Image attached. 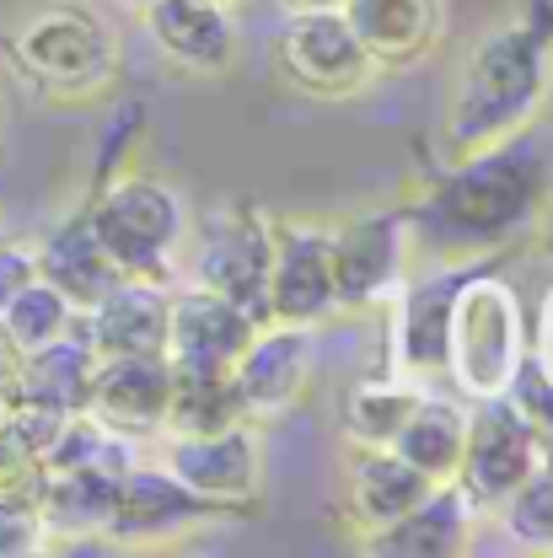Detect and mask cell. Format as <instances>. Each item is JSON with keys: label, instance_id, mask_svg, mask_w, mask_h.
I'll use <instances>...</instances> for the list:
<instances>
[{"label": "cell", "instance_id": "obj_1", "mask_svg": "<svg viewBox=\"0 0 553 558\" xmlns=\"http://www.w3.org/2000/svg\"><path fill=\"white\" fill-rule=\"evenodd\" d=\"M553 194V150L532 130L452 156L404 199L414 264H473L510 253L532 236V220Z\"/></svg>", "mask_w": 553, "mask_h": 558}, {"label": "cell", "instance_id": "obj_2", "mask_svg": "<svg viewBox=\"0 0 553 558\" xmlns=\"http://www.w3.org/2000/svg\"><path fill=\"white\" fill-rule=\"evenodd\" d=\"M553 97V22L516 16L484 33L452 81L446 97V156H468L532 130Z\"/></svg>", "mask_w": 553, "mask_h": 558}, {"label": "cell", "instance_id": "obj_3", "mask_svg": "<svg viewBox=\"0 0 553 558\" xmlns=\"http://www.w3.org/2000/svg\"><path fill=\"white\" fill-rule=\"evenodd\" d=\"M5 60L44 102L86 108L113 97L124 70V38L92 0H44L5 33Z\"/></svg>", "mask_w": 553, "mask_h": 558}, {"label": "cell", "instance_id": "obj_4", "mask_svg": "<svg viewBox=\"0 0 553 558\" xmlns=\"http://www.w3.org/2000/svg\"><path fill=\"white\" fill-rule=\"evenodd\" d=\"M81 209L119 275L156 279V284L183 279V247H189L194 226H189L183 194L167 178H156L145 167L103 172L92 183V194L81 199Z\"/></svg>", "mask_w": 553, "mask_h": 558}, {"label": "cell", "instance_id": "obj_5", "mask_svg": "<svg viewBox=\"0 0 553 558\" xmlns=\"http://www.w3.org/2000/svg\"><path fill=\"white\" fill-rule=\"evenodd\" d=\"M532 349V323L521 306V290L500 275L494 264H484L479 275H468V284L452 301V328H446V371L441 381L462 398H500L510 392L521 360Z\"/></svg>", "mask_w": 553, "mask_h": 558}, {"label": "cell", "instance_id": "obj_6", "mask_svg": "<svg viewBox=\"0 0 553 558\" xmlns=\"http://www.w3.org/2000/svg\"><path fill=\"white\" fill-rule=\"evenodd\" d=\"M189 279L237 301L259 323H269V258H275V215L248 199L209 209L200 236L189 231Z\"/></svg>", "mask_w": 553, "mask_h": 558}, {"label": "cell", "instance_id": "obj_7", "mask_svg": "<svg viewBox=\"0 0 553 558\" xmlns=\"http://www.w3.org/2000/svg\"><path fill=\"white\" fill-rule=\"evenodd\" d=\"M242 510L220 505V499H205L183 478H172L161 462H135L124 468L119 478V494H113V510L103 521V537L130 554V548H167V543H183V537H200L215 521H237Z\"/></svg>", "mask_w": 553, "mask_h": 558}, {"label": "cell", "instance_id": "obj_8", "mask_svg": "<svg viewBox=\"0 0 553 558\" xmlns=\"http://www.w3.org/2000/svg\"><path fill=\"white\" fill-rule=\"evenodd\" d=\"M494 258H473V264H414L409 279L393 290L387 312V371L409 376L419 387L441 381L446 371V328H452V301L468 284V275H479Z\"/></svg>", "mask_w": 553, "mask_h": 558}, {"label": "cell", "instance_id": "obj_9", "mask_svg": "<svg viewBox=\"0 0 553 558\" xmlns=\"http://www.w3.org/2000/svg\"><path fill=\"white\" fill-rule=\"evenodd\" d=\"M275 65L301 97H317V102H349L382 75L360 49L345 11H285Z\"/></svg>", "mask_w": 553, "mask_h": 558}, {"label": "cell", "instance_id": "obj_10", "mask_svg": "<svg viewBox=\"0 0 553 558\" xmlns=\"http://www.w3.org/2000/svg\"><path fill=\"white\" fill-rule=\"evenodd\" d=\"M334 231V290L339 312H376L393 301V290L414 269L409 215L404 205L360 209L328 226Z\"/></svg>", "mask_w": 553, "mask_h": 558}, {"label": "cell", "instance_id": "obj_11", "mask_svg": "<svg viewBox=\"0 0 553 558\" xmlns=\"http://www.w3.org/2000/svg\"><path fill=\"white\" fill-rule=\"evenodd\" d=\"M538 468V424L516 409L510 392L468 403V429H462V457H457V488L494 510L510 488Z\"/></svg>", "mask_w": 553, "mask_h": 558}, {"label": "cell", "instance_id": "obj_12", "mask_svg": "<svg viewBox=\"0 0 553 558\" xmlns=\"http://www.w3.org/2000/svg\"><path fill=\"white\" fill-rule=\"evenodd\" d=\"M161 468L194 494L248 515L264 499V424L242 418L215 435H161Z\"/></svg>", "mask_w": 553, "mask_h": 558}, {"label": "cell", "instance_id": "obj_13", "mask_svg": "<svg viewBox=\"0 0 553 558\" xmlns=\"http://www.w3.org/2000/svg\"><path fill=\"white\" fill-rule=\"evenodd\" d=\"M259 317L242 312L237 301L215 295L194 279H178L167 290V339L161 354L178 376H220L242 360V349L253 339Z\"/></svg>", "mask_w": 553, "mask_h": 558}, {"label": "cell", "instance_id": "obj_14", "mask_svg": "<svg viewBox=\"0 0 553 558\" xmlns=\"http://www.w3.org/2000/svg\"><path fill=\"white\" fill-rule=\"evenodd\" d=\"M339 317L334 290V231L323 220H279L275 215V258H269V323L323 328Z\"/></svg>", "mask_w": 553, "mask_h": 558}, {"label": "cell", "instance_id": "obj_15", "mask_svg": "<svg viewBox=\"0 0 553 558\" xmlns=\"http://www.w3.org/2000/svg\"><path fill=\"white\" fill-rule=\"evenodd\" d=\"M312 333L317 328H296V323H259L253 339L242 349V360L231 365V381L248 403V414L259 418H279L290 409L306 403L312 392Z\"/></svg>", "mask_w": 553, "mask_h": 558}, {"label": "cell", "instance_id": "obj_16", "mask_svg": "<svg viewBox=\"0 0 553 558\" xmlns=\"http://www.w3.org/2000/svg\"><path fill=\"white\" fill-rule=\"evenodd\" d=\"M430 478L414 462H404L393 446H349L345 457V494H339V526L354 537V548L376 532H387L398 515H409L430 494Z\"/></svg>", "mask_w": 553, "mask_h": 558}, {"label": "cell", "instance_id": "obj_17", "mask_svg": "<svg viewBox=\"0 0 553 558\" xmlns=\"http://www.w3.org/2000/svg\"><path fill=\"white\" fill-rule=\"evenodd\" d=\"M172 403V365L167 354H108L92 371V392H86V414L103 418L108 429L130 435L135 446L161 440Z\"/></svg>", "mask_w": 553, "mask_h": 558}, {"label": "cell", "instance_id": "obj_18", "mask_svg": "<svg viewBox=\"0 0 553 558\" xmlns=\"http://www.w3.org/2000/svg\"><path fill=\"white\" fill-rule=\"evenodd\" d=\"M140 16H145L151 44L178 70L226 75L237 65V54H242V33H237L231 5H215V0H151Z\"/></svg>", "mask_w": 553, "mask_h": 558}, {"label": "cell", "instance_id": "obj_19", "mask_svg": "<svg viewBox=\"0 0 553 558\" xmlns=\"http://www.w3.org/2000/svg\"><path fill=\"white\" fill-rule=\"evenodd\" d=\"M339 11L376 70L424 65L446 38V0H345Z\"/></svg>", "mask_w": 553, "mask_h": 558}, {"label": "cell", "instance_id": "obj_20", "mask_svg": "<svg viewBox=\"0 0 553 558\" xmlns=\"http://www.w3.org/2000/svg\"><path fill=\"white\" fill-rule=\"evenodd\" d=\"M479 532V505L457 488V478L435 484L409 515H398L387 532L365 537L360 548L376 558H462Z\"/></svg>", "mask_w": 553, "mask_h": 558}, {"label": "cell", "instance_id": "obj_21", "mask_svg": "<svg viewBox=\"0 0 553 558\" xmlns=\"http://www.w3.org/2000/svg\"><path fill=\"white\" fill-rule=\"evenodd\" d=\"M167 290L172 284L135 279V275L113 279L81 312L97 360H108V354H161V339H167Z\"/></svg>", "mask_w": 553, "mask_h": 558}, {"label": "cell", "instance_id": "obj_22", "mask_svg": "<svg viewBox=\"0 0 553 558\" xmlns=\"http://www.w3.org/2000/svg\"><path fill=\"white\" fill-rule=\"evenodd\" d=\"M92 371H97V349L86 339L81 312H75L60 339L22 354L5 403H38V409H55V414H81L86 392H92Z\"/></svg>", "mask_w": 553, "mask_h": 558}, {"label": "cell", "instance_id": "obj_23", "mask_svg": "<svg viewBox=\"0 0 553 558\" xmlns=\"http://www.w3.org/2000/svg\"><path fill=\"white\" fill-rule=\"evenodd\" d=\"M33 258H38V279H49L75 312H86V306L119 279V269H113L108 253H103V242L92 236V220H86L81 205L70 209V215H60V220L33 242Z\"/></svg>", "mask_w": 553, "mask_h": 558}, {"label": "cell", "instance_id": "obj_24", "mask_svg": "<svg viewBox=\"0 0 553 558\" xmlns=\"http://www.w3.org/2000/svg\"><path fill=\"white\" fill-rule=\"evenodd\" d=\"M462 429H468V403L457 392H419V403L393 435V451L404 462H414L430 484L457 478V457H462Z\"/></svg>", "mask_w": 553, "mask_h": 558}, {"label": "cell", "instance_id": "obj_25", "mask_svg": "<svg viewBox=\"0 0 553 558\" xmlns=\"http://www.w3.org/2000/svg\"><path fill=\"white\" fill-rule=\"evenodd\" d=\"M124 473H108V468H65V473H44V526H49V543L55 537H103V521L113 510V494H119ZM44 543V548H49Z\"/></svg>", "mask_w": 553, "mask_h": 558}, {"label": "cell", "instance_id": "obj_26", "mask_svg": "<svg viewBox=\"0 0 553 558\" xmlns=\"http://www.w3.org/2000/svg\"><path fill=\"white\" fill-rule=\"evenodd\" d=\"M419 381L398 376V371H376V376H360L345 392V409H339V429H345L349 446H393L398 424L409 418V409L419 403Z\"/></svg>", "mask_w": 553, "mask_h": 558}, {"label": "cell", "instance_id": "obj_27", "mask_svg": "<svg viewBox=\"0 0 553 558\" xmlns=\"http://www.w3.org/2000/svg\"><path fill=\"white\" fill-rule=\"evenodd\" d=\"M242 418L253 414H248L231 371H220V376H178L172 371V403H167L161 435H215V429L242 424Z\"/></svg>", "mask_w": 553, "mask_h": 558}, {"label": "cell", "instance_id": "obj_28", "mask_svg": "<svg viewBox=\"0 0 553 558\" xmlns=\"http://www.w3.org/2000/svg\"><path fill=\"white\" fill-rule=\"evenodd\" d=\"M494 515H500L505 537H510L521 554H549L553 558V473L543 462L494 505Z\"/></svg>", "mask_w": 553, "mask_h": 558}, {"label": "cell", "instance_id": "obj_29", "mask_svg": "<svg viewBox=\"0 0 553 558\" xmlns=\"http://www.w3.org/2000/svg\"><path fill=\"white\" fill-rule=\"evenodd\" d=\"M70 317H75V306H70L49 279H27V284L0 306V333L27 354V349L60 339V333L70 328Z\"/></svg>", "mask_w": 553, "mask_h": 558}, {"label": "cell", "instance_id": "obj_30", "mask_svg": "<svg viewBox=\"0 0 553 558\" xmlns=\"http://www.w3.org/2000/svg\"><path fill=\"white\" fill-rule=\"evenodd\" d=\"M44 543H49V526H44L38 499L0 494V558H33L44 554Z\"/></svg>", "mask_w": 553, "mask_h": 558}, {"label": "cell", "instance_id": "obj_31", "mask_svg": "<svg viewBox=\"0 0 553 558\" xmlns=\"http://www.w3.org/2000/svg\"><path fill=\"white\" fill-rule=\"evenodd\" d=\"M27 279H38V258H33V242H11V236H0V306L27 284Z\"/></svg>", "mask_w": 553, "mask_h": 558}, {"label": "cell", "instance_id": "obj_32", "mask_svg": "<svg viewBox=\"0 0 553 558\" xmlns=\"http://www.w3.org/2000/svg\"><path fill=\"white\" fill-rule=\"evenodd\" d=\"M532 360H538V371L553 381V284L543 290V301H538V323H532Z\"/></svg>", "mask_w": 553, "mask_h": 558}, {"label": "cell", "instance_id": "obj_33", "mask_svg": "<svg viewBox=\"0 0 553 558\" xmlns=\"http://www.w3.org/2000/svg\"><path fill=\"white\" fill-rule=\"evenodd\" d=\"M532 247L543 253L553 264V194L543 199V209H538V220H532Z\"/></svg>", "mask_w": 553, "mask_h": 558}, {"label": "cell", "instance_id": "obj_34", "mask_svg": "<svg viewBox=\"0 0 553 558\" xmlns=\"http://www.w3.org/2000/svg\"><path fill=\"white\" fill-rule=\"evenodd\" d=\"M285 11H339L345 0H279Z\"/></svg>", "mask_w": 553, "mask_h": 558}, {"label": "cell", "instance_id": "obj_35", "mask_svg": "<svg viewBox=\"0 0 553 558\" xmlns=\"http://www.w3.org/2000/svg\"><path fill=\"white\" fill-rule=\"evenodd\" d=\"M538 462L553 473V429H543V435H538Z\"/></svg>", "mask_w": 553, "mask_h": 558}, {"label": "cell", "instance_id": "obj_36", "mask_svg": "<svg viewBox=\"0 0 553 558\" xmlns=\"http://www.w3.org/2000/svg\"><path fill=\"white\" fill-rule=\"evenodd\" d=\"M119 5H130V11H145V5H151V0H119Z\"/></svg>", "mask_w": 553, "mask_h": 558}, {"label": "cell", "instance_id": "obj_37", "mask_svg": "<svg viewBox=\"0 0 553 558\" xmlns=\"http://www.w3.org/2000/svg\"><path fill=\"white\" fill-rule=\"evenodd\" d=\"M215 5H231V11H237V5H242V0H215Z\"/></svg>", "mask_w": 553, "mask_h": 558}, {"label": "cell", "instance_id": "obj_38", "mask_svg": "<svg viewBox=\"0 0 553 558\" xmlns=\"http://www.w3.org/2000/svg\"><path fill=\"white\" fill-rule=\"evenodd\" d=\"M0 409H5V403H0Z\"/></svg>", "mask_w": 553, "mask_h": 558}, {"label": "cell", "instance_id": "obj_39", "mask_svg": "<svg viewBox=\"0 0 553 558\" xmlns=\"http://www.w3.org/2000/svg\"><path fill=\"white\" fill-rule=\"evenodd\" d=\"M0 236H5V231H0Z\"/></svg>", "mask_w": 553, "mask_h": 558}]
</instances>
